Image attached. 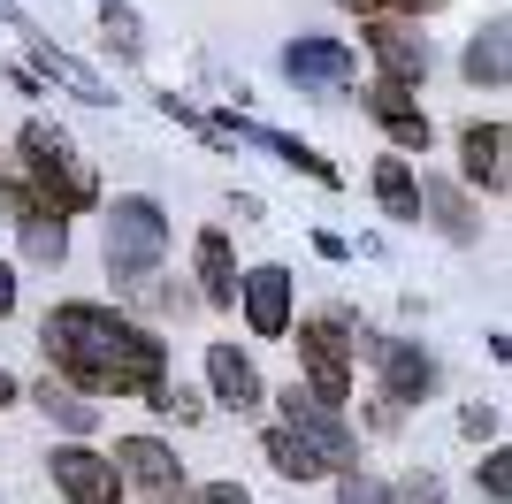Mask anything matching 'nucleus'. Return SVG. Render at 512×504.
Here are the masks:
<instances>
[{
	"label": "nucleus",
	"instance_id": "obj_32",
	"mask_svg": "<svg viewBox=\"0 0 512 504\" xmlns=\"http://www.w3.org/2000/svg\"><path fill=\"white\" fill-rule=\"evenodd\" d=\"M0 314H16V268L0 260Z\"/></svg>",
	"mask_w": 512,
	"mask_h": 504
},
{
	"label": "nucleus",
	"instance_id": "obj_3",
	"mask_svg": "<svg viewBox=\"0 0 512 504\" xmlns=\"http://www.w3.org/2000/svg\"><path fill=\"white\" fill-rule=\"evenodd\" d=\"M161 252H169V222L153 199H115L107 214V275L115 283H146L161 268Z\"/></svg>",
	"mask_w": 512,
	"mask_h": 504
},
{
	"label": "nucleus",
	"instance_id": "obj_29",
	"mask_svg": "<svg viewBox=\"0 0 512 504\" xmlns=\"http://www.w3.org/2000/svg\"><path fill=\"white\" fill-rule=\"evenodd\" d=\"M459 428H467L474 443H482V436H497V405H467V420H459Z\"/></svg>",
	"mask_w": 512,
	"mask_h": 504
},
{
	"label": "nucleus",
	"instance_id": "obj_23",
	"mask_svg": "<svg viewBox=\"0 0 512 504\" xmlns=\"http://www.w3.org/2000/svg\"><path fill=\"white\" fill-rule=\"evenodd\" d=\"M352 16H367V23H383V16H428V8H444V0H344Z\"/></svg>",
	"mask_w": 512,
	"mask_h": 504
},
{
	"label": "nucleus",
	"instance_id": "obj_30",
	"mask_svg": "<svg viewBox=\"0 0 512 504\" xmlns=\"http://www.w3.org/2000/svg\"><path fill=\"white\" fill-rule=\"evenodd\" d=\"M146 306H153V314H184V291H176V283H153Z\"/></svg>",
	"mask_w": 512,
	"mask_h": 504
},
{
	"label": "nucleus",
	"instance_id": "obj_5",
	"mask_svg": "<svg viewBox=\"0 0 512 504\" xmlns=\"http://www.w3.org/2000/svg\"><path fill=\"white\" fill-rule=\"evenodd\" d=\"M283 413H291V436H306V443H314L329 474H360V443H352V428L337 420V405L306 398L299 382H291V390H283Z\"/></svg>",
	"mask_w": 512,
	"mask_h": 504
},
{
	"label": "nucleus",
	"instance_id": "obj_10",
	"mask_svg": "<svg viewBox=\"0 0 512 504\" xmlns=\"http://www.w3.org/2000/svg\"><path fill=\"white\" fill-rule=\"evenodd\" d=\"M237 298H245V321H253L260 336L291 329V275H283V268H253L245 283H237Z\"/></svg>",
	"mask_w": 512,
	"mask_h": 504
},
{
	"label": "nucleus",
	"instance_id": "obj_8",
	"mask_svg": "<svg viewBox=\"0 0 512 504\" xmlns=\"http://www.w3.org/2000/svg\"><path fill=\"white\" fill-rule=\"evenodd\" d=\"M107 466H123V474L146 489V497H176V482H184V466H176V451H169L161 436H123Z\"/></svg>",
	"mask_w": 512,
	"mask_h": 504
},
{
	"label": "nucleus",
	"instance_id": "obj_22",
	"mask_svg": "<svg viewBox=\"0 0 512 504\" xmlns=\"http://www.w3.org/2000/svg\"><path fill=\"white\" fill-rule=\"evenodd\" d=\"M260 146H268V153H283V161L299 168V176H314V184H337V168L321 161L314 146H299V138H283V130H260Z\"/></svg>",
	"mask_w": 512,
	"mask_h": 504
},
{
	"label": "nucleus",
	"instance_id": "obj_12",
	"mask_svg": "<svg viewBox=\"0 0 512 504\" xmlns=\"http://www.w3.org/2000/svg\"><path fill=\"white\" fill-rule=\"evenodd\" d=\"M367 107H375V123H383V130H390V138H398L406 153H428V115L413 107V92H406V84H383V77H375Z\"/></svg>",
	"mask_w": 512,
	"mask_h": 504
},
{
	"label": "nucleus",
	"instance_id": "obj_6",
	"mask_svg": "<svg viewBox=\"0 0 512 504\" xmlns=\"http://www.w3.org/2000/svg\"><path fill=\"white\" fill-rule=\"evenodd\" d=\"M367 359H375V375H383V390L398 405L436 390V359H428L421 344H406V336H367Z\"/></svg>",
	"mask_w": 512,
	"mask_h": 504
},
{
	"label": "nucleus",
	"instance_id": "obj_18",
	"mask_svg": "<svg viewBox=\"0 0 512 504\" xmlns=\"http://www.w3.org/2000/svg\"><path fill=\"white\" fill-rule=\"evenodd\" d=\"M505 46H512V23H505V16L482 23V31H474V46H467V77H474V84H505Z\"/></svg>",
	"mask_w": 512,
	"mask_h": 504
},
{
	"label": "nucleus",
	"instance_id": "obj_26",
	"mask_svg": "<svg viewBox=\"0 0 512 504\" xmlns=\"http://www.w3.org/2000/svg\"><path fill=\"white\" fill-rule=\"evenodd\" d=\"M39 62L54 69V77H62V84H77V92H100V77H92V69H77V62H69V54H54V46H39Z\"/></svg>",
	"mask_w": 512,
	"mask_h": 504
},
{
	"label": "nucleus",
	"instance_id": "obj_25",
	"mask_svg": "<svg viewBox=\"0 0 512 504\" xmlns=\"http://www.w3.org/2000/svg\"><path fill=\"white\" fill-rule=\"evenodd\" d=\"M337 504H398V497H390L375 474H344V482H337Z\"/></svg>",
	"mask_w": 512,
	"mask_h": 504
},
{
	"label": "nucleus",
	"instance_id": "obj_16",
	"mask_svg": "<svg viewBox=\"0 0 512 504\" xmlns=\"http://www.w3.org/2000/svg\"><path fill=\"white\" fill-rule=\"evenodd\" d=\"M260 451H268V459H276V474H291V482L329 474V466H321V451H314L306 436H291V428H268V436H260Z\"/></svg>",
	"mask_w": 512,
	"mask_h": 504
},
{
	"label": "nucleus",
	"instance_id": "obj_17",
	"mask_svg": "<svg viewBox=\"0 0 512 504\" xmlns=\"http://www.w3.org/2000/svg\"><path fill=\"white\" fill-rule=\"evenodd\" d=\"M375 199H383V214H398V222H413L421 214V184H413V168L390 153V161H375Z\"/></svg>",
	"mask_w": 512,
	"mask_h": 504
},
{
	"label": "nucleus",
	"instance_id": "obj_15",
	"mask_svg": "<svg viewBox=\"0 0 512 504\" xmlns=\"http://www.w3.org/2000/svg\"><path fill=\"white\" fill-rule=\"evenodd\" d=\"M199 298L207 306H237V268H230V237L222 230L199 237Z\"/></svg>",
	"mask_w": 512,
	"mask_h": 504
},
{
	"label": "nucleus",
	"instance_id": "obj_2",
	"mask_svg": "<svg viewBox=\"0 0 512 504\" xmlns=\"http://www.w3.org/2000/svg\"><path fill=\"white\" fill-rule=\"evenodd\" d=\"M16 161H23L16 176H23V191H31V207L54 214V222H69L77 207H92V199H100L92 168L77 161V146H69L62 130L31 123V130H23V146H16Z\"/></svg>",
	"mask_w": 512,
	"mask_h": 504
},
{
	"label": "nucleus",
	"instance_id": "obj_20",
	"mask_svg": "<svg viewBox=\"0 0 512 504\" xmlns=\"http://www.w3.org/2000/svg\"><path fill=\"white\" fill-rule=\"evenodd\" d=\"M23 260H39V268H62V260H69V230L54 222V214L23 222Z\"/></svg>",
	"mask_w": 512,
	"mask_h": 504
},
{
	"label": "nucleus",
	"instance_id": "obj_9",
	"mask_svg": "<svg viewBox=\"0 0 512 504\" xmlns=\"http://www.w3.org/2000/svg\"><path fill=\"white\" fill-rule=\"evenodd\" d=\"M283 69H291V84L344 92V84H352V46H337V39H291V46H283Z\"/></svg>",
	"mask_w": 512,
	"mask_h": 504
},
{
	"label": "nucleus",
	"instance_id": "obj_13",
	"mask_svg": "<svg viewBox=\"0 0 512 504\" xmlns=\"http://www.w3.org/2000/svg\"><path fill=\"white\" fill-rule=\"evenodd\" d=\"M207 375H214V398H222V405H237V413H253V405H260V375H253V359L237 352V344H214Z\"/></svg>",
	"mask_w": 512,
	"mask_h": 504
},
{
	"label": "nucleus",
	"instance_id": "obj_7",
	"mask_svg": "<svg viewBox=\"0 0 512 504\" xmlns=\"http://www.w3.org/2000/svg\"><path fill=\"white\" fill-rule=\"evenodd\" d=\"M54 489H62L69 504H115L123 497V474H115L100 451L69 443V451H54Z\"/></svg>",
	"mask_w": 512,
	"mask_h": 504
},
{
	"label": "nucleus",
	"instance_id": "obj_4",
	"mask_svg": "<svg viewBox=\"0 0 512 504\" xmlns=\"http://www.w3.org/2000/svg\"><path fill=\"white\" fill-rule=\"evenodd\" d=\"M299 359H306V382H314L306 398H321V405L352 398V329L337 314H321V321L299 329Z\"/></svg>",
	"mask_w": 512,
	"mask_h": 504
},
{
	"label": "nucleus",
	"instance_id": "obj_14",
	"mask_svg": "<svg viewBox=\"0 0 512 504\" xmlns=\"http://www.w3.org/2000/svg\"><path fill=\"white\" fill-rule=\"evenodd\" d=\"M459 161H467V176L482 191H505V123H474L459 138Z\"/></svg>",
	"mask_w": 512,
	"mask_h": 504
},
{
	"label": "nucleus",
	"instance_id": "obj_11",
	"mask_svg": "<svg viewBox=\"0 0 512 504\" xmlns=\"http://www.w3.org/2000/svg\"><path fill=\"white\" fill-rule=\"evenodd\" d=\"M367 46H375V62H383V84H421L428 77V46L413 39L406 23H375V31H367Z\"/></svg>",
	"mask_w": 512,
	"mask_h": 504
},
{
	"label": "nucleus",
	"instance_id": "obj_28",
	"mask_svg": "<svg viewBox=\"0 0 512 504\" xmlns=\"http://www.w3.org/2000/svg\"><path fill=\"white\" fill-rule=\"evenodd\" d=\"M107 39L123 46V54H138V23H130V8H115V0H107Z\"/></svg>",
	"mask_w": 512,
	"mask_h": 504
},
{
	"label": "nucleus",
	"instance_id": "obj_31",
	"mask_svg": "<svg viewBox=\"0 0 512 504\" xmlns=\"http://www.w3.org/2000/svg\"><path fill=\"white\" fill-rule=\"evenodd\" d=\"M199 504H253V497H245L237 482H207V489H199Z\"/></svg>",
	"mask_w": 512,
	"mask_h": 504
},
{
	"label": "nucleus",
	"instance_id": "obj_21",
	"mask_svg": "<svg viewBox=\"0 0 512 504\" xmlns=\"http://www.w3.org/2000/svg\"><path fill=\"white\" fill-rule=\"evenodd\" d=\"M421 207H436V222H444V237H459V245H467V237H474V207H467V199H459V191H451V184H421Z\"/></svg>",
	"mask_w": 512,
	"mask_h": 504
},
{
	"label": "nucleus",
	"instance_id": "obj_19",
	"mask_svg": "<svg viewBox=\"0 0 512 504\" xmlns=\"http://www.w3.org/2000/svg\"><path fill=\"white\" fill-rule=\"evenodd\" d=\"M31 398H39V413H54V420H62L69 436H85L92 420H100V413H92V405H85V398H77V390H69V382H54V375H46V382H39V390H31Z\"/></svg>",
	"mask_w": 512,
	"mask_h": 504
},
{
	"label": "nucleus",
	"instance_id": "obj_1",
	"mask_svg": "<svg viewBox=\"0 0 512 504\" xmlns=\"http://www.w3.org/2000/svg\"><path fill=\"white\" fill-rule=\"evenodd\" d=\"M46 359H54L62 382L100 390V398L161 390V375H169L161 336L138 329V321H123L115 306H54V314H46Z\"/></svg>",
	"mask_w": 512,
	"mask_h": 504
},
{
	"label": "nucleus",
	"instance_id": "obj_33",
	"mask_svg": "<svg viewBox=\"0 0 512 504\" xmlns=\"http://www.w3.org/2000/svg\"><path fill=\"white\" fill-rule=\"evenodd\" d=\"M8 398H16V382H8V375H0V405H8Z\"/></svg>",
	"mask_w": 512,
	"mask_h": 504
},
{
	"label": "nucleus",
	"instance_id": "obj_27",
	"mask_svg": "<svg viewBox=\"0 0 512 504\" xmlns=\"http://www.w3.org/2000/svg\"><path fill=\"white\" fill-rule=\"evenodd\" d=\"M482 489H490V497H512V459H505V451L482 459Z\"/></svg>",
	"mask_w": 512,
	"mask_h": 504
},
{
	"label": "nucleus",
	"instance_id": "obj_34",
	"mask_svg": "<svg viewBox=\"0 0 512 504\" xmlns=\"http://www.w3.org/2000/svg\"><path fill=\"white\" fill-rule=\"evenodd\" d=\"M0 16H16V8H8V0H0Z\"/></svg>",
	"mask_w": 512,
	"mask_h": 504
},
{
	"label": "nucleus",
	"instance_id": "obj_24",
	"mask_svg": "<svg viewBox=\"0 0 512 504\" xmlns=\"http://www.w3.org/2000/svg\"><path fill=\"white\" fill-rule=\"evenodd\" d=\"M153 413H169L176 428H192V420H199V398H192V390H176V382H161V390H153Z\"/></svg>",
	"mask_w": 512,
	"mask_h": 504
}]
</instances>
